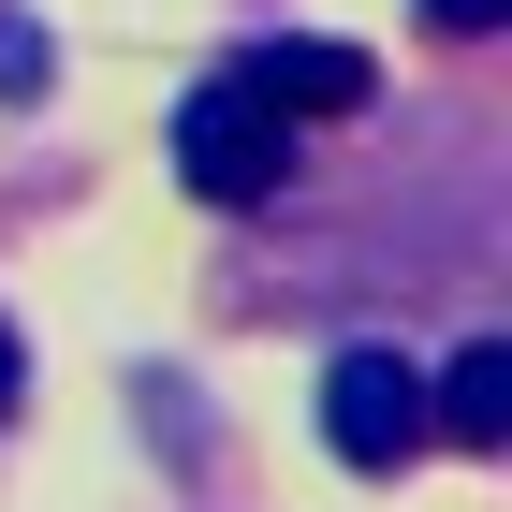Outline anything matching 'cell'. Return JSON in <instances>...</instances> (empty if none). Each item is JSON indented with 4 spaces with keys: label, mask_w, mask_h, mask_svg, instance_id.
<instances>
[{
    "label": "cell",
    "mask_w": 512,
    "mask_h": 512,
    "mask_svg": "<svg viewBox=\"0 0 512 512\" xmlns=\"http://www.w3.org/2000/svg\"><path fill=\"white\" fill-rule=\"evenodd\" d=\"M176 176H191L205 205H278V176H293V118H278L249 74H205L191 103H176Z\"/></svg>",
    "instance_id": "cell-1"
},
{
    "label": "cell",
    "mask_w": 512,
    "mask_h": 512,
    "mask_svg": "<svg viewBox=\"0 0 512 512\" xmlns=\"http://www.w3.org/2000/svg\"><path fill=\"white\" fill-rule=\"evenodd\" d=\"M322 439H337L352 469H410V454H425V381L395 352H337L322 366Z\"/></svg>",
    "instance_id": "cell-2"
},
{
    "label": "cell",
    "mask_w": 512,
    "mask_h": 512,
    "mask_svg": "<svg viewBox=\"0 0 512 512\" xmlns=\"http://www.w3.org/2000/svg\"><path fill=\"white\" fill-rule=\"evenodd\" d=\"M235 74L264 88L293 132H308V118H366V88H381V74H366V44H249Z\"/></svg>",
    "instance_id": "cell-3"
},
{
    "label": "cell",
    "mask_w": 512,
    "mask_h": 512,
    "mask_svg": "<svg viewBox=\"0 0 512 512\" xmlns=\"http://www.w3.org/2000/svg\"><path fill=\"white\" fill-rule=\"evenodd\" d=\"M425 425H454V454H498V425H512V352H498V337H469V352L439 366Z\"/></svg>",
    "instance_id": "cell-4"
},
{
    "label": "cell",
    "mask_w": 512,
    "mask_h": 512,
    "mask_svg": "<svg viewBox=\"0 0 512 512\" xmlns=\"http://www.w3.org/2000/svg\"><path fill=\"white\" fill-rule=\"evenodd\" d=\"M15 395H30V352H15V322H0V425H15Z\"/></svg>",
    "instance_id": "cell-5"
},
{
    "label": "cell",
    "mask_w": 512,
    "mask_h": 512,
    "mask_svg": "<svg viewBox=\"0 0 512 512\" xmlns=\"http://www.w3.org/2000/svg\"><path fill=\"white\" fill-rule=\"evenodd\" d=\"M425 15H439V30H498V0H425Z\"/></svg>",
    "instance_id": "cell-6"
}]
</instances>
